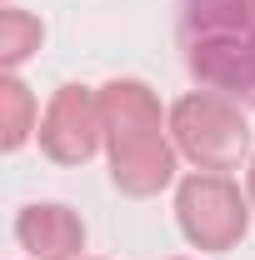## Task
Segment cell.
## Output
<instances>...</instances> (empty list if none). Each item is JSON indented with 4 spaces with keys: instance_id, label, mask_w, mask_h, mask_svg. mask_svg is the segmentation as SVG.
Returning a JSON list of instances; mask_svg holds the SVG:
<instances>
[{
    "instance_id": "cell-1",
    "label": "cell",
    "mask_w": 255,
    "mask_h": 260,
    "mask_svg": "<svg viewBox=\"0 0 255 260\" xmlns=\"http://www.w3.org/2000/svg\"><path fill=\"white\" fill-rule=\"evenodd\" d=\"M100 115H105V155L110 180L120 195H160L175 180V140H170V110L145 80H105L100 85Z\"/></svg>"
},
{
    "instance_id": "cell-2",
    "label": "cell",
    "mask_w": 255,
    "mask_h": 260,
    "mask_svg": "<svg viewBox=\"0 0 255 260\" xmlns=\"http://www.w3.org/2000/svg\"><path fill=\"white\" fill-rule=\"evenodd\" d=\"M180 50L205 90L255 105V0H185Z\"/></svg>"
},
{
    "instance_id": "cell-3",
    "label": "cell",
    "mask_w": 255,
    "mask_h": 260,
    "mask_svg": "<svg viewBox=\"0 0 255 260\" xmlns=\"http://www.w3.org/2000/svg\"><path fill=\"white\" fill-rule=\"evenodd\" d=\"M170 140L195 170H235L250 160V120L240 100L220 90H190L170 105Z\"/></svg>"
},
{
    "instance_id": "cell-4",
    "label": "cell",
    "mask_w": 255,
    "mask_h": 260,
    "mask_svg": "<svg viewBox=\"0 0 255 260\" xmlns=\"http://www.w3.org/2000/svg\"><path fill=\"white\" fill-rule=\"evenodd\" d=\"M250 210V195H240V185L220 170H195L175 185V225L195 250L210 255H225L245 240Z\"/></svg>"
},
{
    "instance_id": "cell-5",
    "label": "cell",
    "mask_w": 255,
    "mask_h": 260,
    "mask_svg": "<svg viewBox=\"0 0 255 260\" xmlns=\"http://www.w3.org/2000/svg\"><path fill=\"white\" fill-rule=\"evenodd\" d=\"M40 150L55 165H85L95 150H105V115H100V90L90 85H60L45 115H40V130H35Z\"/></svg>"
},
{
    "instance_id": "cell-6",
    "label": "cell",
    "mask_w": 255,
    "mask_h": 260,
    "mask_svg": "<svg viewBox=\"0 0 255 260\" xmlns=\"http://www.w3.org/2000/svg\"><path fill=\"white\" fill-rule=\"evenodd\" d=\"M15 245L30 260H80L85 220L60 200H35L15 215Z\"/></svg>"
},
{
    "instance_id": "cell-7",
    "label": "cell",
    "mask_w": 255,
    "mask_h": 260,
    "mask_svg": "<svg viewBox=\"0 0 255 260\" xmlns=\"http://www.w3.org/2000/svg\"><path fill=\"white\" fill-rule=\"evenodd\" d=\"M35 130H40V110H35L30 85L15 70H5L0 75V145L5 150H20Z\"/></svg>"
},
{
    "instance_id": "cell-8",
    "label": "cell",
    "mask_w": 255,
    "mask_h": 260,
    "mask_svg": "<svg viewBox=\"0 0 255 260\" xmlns=\"http://www.w3.org/2000/svg\"><path fill=\"white\" fill-rule=\"evenodd\" d=\"M40 40H45L40 15L20 10V5H5V10H0V65H5V70H20V65L40 50Z\"/></svg>"
},
{
    "instance_id": "cell-9",
    "label": "cell",
    "mask_w": 255,
    "mask_h": 260,
    "mask_svg": "<svg viewBox=\"0 0 255 260\" xmlns=\"http://www.w3.org/2000/svg\"><path fill=\"white\" fill-rule=\"evenodd\" d=\"M245 195H250V205H255V155H250V165H245Z\"/></svg>"
},
{
    "instance_id": "cell-10",
    "label": "cell",
    "mask_w": 255,
    "mask_h": 260,
    "mask_svg": "<svg viewBox=\"0 0 255 260\" xmlns=\"http://www.w3.org/2000/svg\"><path fill=\"white\" fill-rule=\"evenodd\" d=\"M80 260H85V255H80Z\"/></svg>"
},
{
    "instance_id": "cell-11",
    "label": "cell",
    "mask_w": 255,
    "mask_h": 260,
    "mask_svg": "<svg viewBox=\"0 0 255 260\" xmlns=\"http://www.w3.org/2000/svg\"><path fill=\"white\" fill-rule=\"evenodd\" d=\"M175 260H180V255H175Z\"/></svg>"
}]
</instances>
